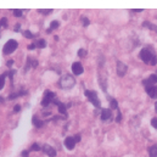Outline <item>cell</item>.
I'll return each mask as SVG.
<instances>
[{"mask_svg": "<svg viewBox=\"0 0 157 157\" xmlns=\"http://www.w3.org/2000/svg\"><path fill=\"white\" fill-rule=\"evenodd\" d=\"M21 111V105H15V107H13V112L15 113H18Z\"/></svg>", "mask_w": 157, "mask_h": 157, "instance_id": "cell-34", "label": "cell"}, {"mask_svg": "<svg viewBox=\"0 0 157 157\" xmlns=\"http://www.w3.org/2000/svg\"><path fill=\"white\" fill-rule=\"evenodd\" d=\"M75 140H76L77 143L80 141V135H79V134H76V135H75Z\"/></svg>", "mask_w": 157, "mask_h": 157, "instance_id": "cell-39", "label": "cell"}, {"mask_svg": "<svg viewBox=\"0 0 157 157\" xmlns=\"http://www.w3.org/2000/svg\"><path fill=\"white\" fill-rule=\"evenodd\" d=\"M27 94H28V93H27L26 90L18 91V93H13V94H10V95H9L7 100H13V99H16V98H18V96H23V95H27Z\"/></svg>", "mask_w": 157, "mask_h": 157, "instance_id": "cell-18", "label": "cell"}, {"mask_svg": "<svg viewBox=\"0 0 157 157\" xmlns=\"http://www.w3.org/2000/svg\"><path fill=\"white\" fill-rule=\"evenodd\" d=\"M32 123H33V125L36 127V128H41L43 125H44V122L39 119V117L37 116V115H34L33 118H32Z\"/></svg>", "mask_w": 157, "mask_h": 157, "instance_id": "cell-15", "label": "cell"}, {"mask_svg": "<svg viewBox=\"0 0 157 157\" xmlns=\"http://www.w3.org/2000/svg\"><path fill=\"white\" fill-rule=\"evenodd\" d=\"M38 12H39V13H43V15H49V13H51V12H52V9H46V10H44V9H39V10H38Z\"/></svg>", "mask_w": 157, "mask_h": 157, "instance_id": "cell-27", "label": "cell"}, {"mask_svg": "<svg viewBox=\"0 0 157 157\" xmlns=\"http://www.w3.org/2000/svg\"><path fill=\"white\" fill-rule=\"evenodd\" d=\"M80 20H82V22H83V26H84V27H88V26L90 25V21H89V18H88V17L82 16V17H80Z\"/></svg>", "mask_w": 157, "mask_h": 157, "instance_id": "cell-25", "label": "cell"}, {"mask_svg": "<svg viewBox=\"0 0 157 157\" xmlns=\"http://www.w3.org/2000/svg\"><path fill=\"white\" fill-rule=\"evenodd\" d=\"M78 56L79 57H85V56H86V50H85V49H79Z\"/></svg>", "mask_w": 157, "mask_h": 157, "instance_id": "cell-30", "label": "cell"}, {"mask_svg": "<svg viewBox=\"0 0 157 157\" xmlns=\"http://www.w3.org/2000/svg\"><path fill=\"white\" fill-rule=\"evenodd\" d=\"M59 27H60V22H59V21H52V22L50 23V27L46 29V33H48V34H50L52 31L57 29Z\"/></svg>", "mask_w": 157, "mask_h": 157, "instance_id": "cell-16", "label": "cell"}, {"mask_svg": "<svg viewBox=\"0 0 157 157\" xmlns=\"http://www.w3.org/2000/svg\"><path fill=\"white\" fill-rule=\"evenodd\" d=\"M99 83H100V85H101V89L106 93L107 91V79L105 76H101V77H99Z\"/></svg>", "mask_w": 157, "mask_h": 157, "instance_id": "cell-17", "label": "cell"}, {"mask_svg": "<svg viewBox=\"0 0 157 157\" xmlns=\"http://www.w3.org/2000/svg\"><path fill=\"white\" fill-rule=\"evenodd\" d=\"M0 26L4 27V28H7V18L6 17H2L0 20Z\"/></svg>", "mask_w": 157, "mask_h": 157, "instance_id": "cell-29", "label": "cell"}, {"mask_svg": "<svg viewBox=\"0 0 157 157\" xmlns=\"http://www.w3.org/2000/svg\"><path fill=\"white\" fill-rule=\"evenodd\" d=\"M55 100H56L55 93H54V91H50V90H45L44 96H43V100H41V106H43V107H46V106H49L50 104H54Z\"/></svg>", "mask_w": 157, "mask_h": 157, "instance_id": "cell-4", "label": "cell"}, {"mask_svg": "<svg viewBox=\"0 0 157 157\" xmlns=\"http://www.w3.org/2000/svg\"><path fill=\"white\" fill-rule=\"evenodd\" d=\"M6 77H7V72L0 75V90L5 86V79H6Z\"/></svg>", "mask_w": 157, "mask_h": 157, "instance_id": "cell-24", "label": "cell"}, {"mask_svg": "<svg viewBox=\"0 0 157 157\" xmlns=\"http://www.w3.org/2000/svg\"><path fill=\"white\" fill-rule=\"evenodd\" d=\"M34 44L37 45V48H39V49H44L45 46H46V40L45 39H38L34 41Z\"/></svg>", "mask_w": 157, "mask_h": 157, "instance_id": "cell-21", "label": "cell"}, {"mask_svg": "<svg viewBox=\"0 0 157 157\" xmlns=\"http://www.w3.org/2000/svg\"><path fill=\"white\" fill-rule=\"evenodd\" d=\"M112 117V110L111 109H102L101 110V121H104V122H106V121H109V119H111Z\"/></svg>", "mask_w": 157, "mask_h": 157, "instance_id": "cell-11", "label": "cell"}, {"mask_svg": "<svg viewBox=\"0 0 157 157\" xmlns=\"http://www.w3.org/2000/svg\"><path fill=\"white\" fill-rule=\"evenodd\" d=\"M156 83H157V75H151L149 78H146L143 80V84L145 85V88L156 85Z\"/></svg>", "mask_w": 157, "mask_h": 157, "instance_id": "cell-9", "label": "cell"}, {"mask_svg": "<svg viewBox=\"0 0 157 157\" xmlns=\"http://www.w3.org/2000/svg\"><path fill=\"white\" fill-rule=\"evenodd\" d=\"M151 125H152L155 129H157V117H154L151 119Z\"/></svg>", "mask_w": 157, "mask_h": 157, "instance_id": "cell-32", "label": "cell"}, {"mask_svg": "<svg viewBox=\"0 0 157 157\" xmlns=\"http://www.w3.org/2000/svg\"><path fill=\"white\" fill-rule=\"evenodd\" d=\"M20 29H21V23H17V25L15 26V28H13V31H15V32H18Z\"/></svg>", "mask_w": 157, "mask_h": 157, "instance_id": "cell-37", "label": "cell"}, {"mask_svg": "<svg viewBox=\"0 0 157 157\" xmlns=\"http://www.w3.org/2000/svg\"><path fill=\"white\" fill-rule=\"evenodd\" d=\"M28 156H29V150H25V151H22L21 157H28Z\"/></svg>", "mask_w": 157, "mask_h": 157, "instance_id": "cell-35", "label": "cell"}, {"mask_svg": "<svg viewBox=\"0 0 157 157\" xmlns=\"http://www.w3.org/2000/svg\"><path fill=\"white\" fill-rule=\"evenodd\" d=\"M107 99L110 100V105H111V110H118V102L116 99H113V98H110V96H107Z\"/></svg>", "mask_w": 157, "mask_h": 157, "instance_id": "cell-20", "label": "cell"}, {"mask_svg": "<svg viewBox=\"0 0 157 157\" xmlns=\"http://www.w3.org/2000/svg\"><path fill=\"white\" fill-rule=\"evenodd\" d=\"M140 59L145 62V63H150L151 66H155L157 63V56L149 49V48H144L140 54H139Z\"/></svg>", "mask_w": 157, "mask_h": 157, "instance_id": "cell-1", "label": "cell"}, {"mask_svg": "<svg viewBox=\"0 0 157 157\" xmlns=\"http://www.w3.org/2000/svg\"><path fill=\"white\" fill-rule=\"evenodd\" d=\"M149 155H150V157H157V144L156 145H152L149 149Z\"/></svg>", "mask_w": 157, "mask_h": 157, "instance_id": "cell-23", "label": "cell"}, {"mask_svg": "<svg viewBox=\"0 0 157 157\" xmlns=\"http://www.w3.org/2000/svg\"><path fill=\"white\" fill-rule=\"evenodd\" d=\"M147 95L151 98V99H157V85H152V86H147L145 88Z\"/></svg>", "mask_w": 157, "mask_h": 157, "instance_id": "cell-13", "label": "cell"}, {"mask_svg": "<svg viewBox=\"0 0 157 157\" xmlns=\"http://www.w3.org/2000/svg\"><path fill=\"white\" fill-rule=\"evenodd\" d=\"M27 48H28V50H34V49L37 48V45H36L34 43H32V44H29V45H28Z\"/></svg>", "mask_w": 157, "mask_h": 157, "instance_id": "cell-36", "label": "cell"}, {"mask_svg": "<svg viewBox=\"0 0 157 157\" xmlns=\"http://www.w3.org/2000/svg\"><path fill=\"white\" fill-rule=\"evenodd\" d=\"M12 65H13V60H9V61L6 62V66H7V67H11Z\"/></svg>", "mask_w": 157, "mask_h": 157, "instance_id": "cell-38", "label": "cell"}, {"mask_svg": "<svg viewBox=\"0 0 157 157\" xmlns=\"http://www.w3.org/2000/svg\"><path fill=\"white\" fill-rule=\"evenodd\" d=\"M127 71H128V66H127L124 62H122V61H117V76L118 77H123Z\"/></svg>", "mask_w": 157, "mask_h": 157, "instance_id": "cell-7", "label": "cell"}, {"mask_svg": "<svg viewBox=\"0 0 157 157\" xmlns=\"http://www.w3.org/2000/svg\"><path fill=\"white\" fill-rule=\"evenodd\" d=\"M40 150V145L38 143H34L32 146H31V150L29 151H39Z\"/></svg>", "mask_w": 157, "mask_h": 157, "instance_id": "cell-28", "label": "cell"}, {"mask_svg": "<svg viewBox=\"0 0 157 157\" xmlns=\"http://www.w3.org/2000/svg\"><path fill=\"white\" fill-rule=\"evenodd\" d=\"M37 66H38V61L34 60V59L28 57V59H27V65H26V67H25V71H28L29 68H36Z\"/></svg>", "mask_w": 157, "mask_h": 157, "instance_id": "cell-14", "label": "cell"}, {"mask_svg": "<svg viewBox=\"0 0 157 157\" xmlns=\"http://www.w3.org/2000/svg\"><path fill=\"white\" fill-rule=\"evenodd\" d=\"M143 27L150 28V29H152L154 32H156V33H157V26H155V25H152L151 22H147V21H145V22L143 23Z\"/></svg>", "mask_w": 157, "mask_h": 157, "instance_id": "cell-22", "label": "cell"}, {"mask_svg": "<svg viewBox=\"0 0 157 157\" xmlns=\"http://www.w3.org/2000/svg\"><path fill=\"white\" fill-rule=\"evenodd\" d=\"M72 72L76 75V76H79L84 72V68H83V65L80 62H73L72 63Z\"/></svg>", "mask_w": 157, "mask_h": 157, "instance_id": "cell-10", "label": "cell"}, {"mask_svg": "<svg viewBox=\"0 0 157 157\" xmlns=\"http://www.w3.org/2000/svg\"><path fill=\"white\" fill-rule=\"evenodd\" d=\"M76 140H75V136H67L65 139V146L68 149V150H73L75 146H76Z\"/></svg>", "mask_w": 157, "mask_h": 157, "instance_id": "cell-12", "label": "cell"}, {"mask_svg": "<svg viewBox=\"0 0 157 157\" xmlns=\"http://www.w3.org/2000/svg\"><path fill=\"white\" fill-rule=\"evenodd\" d=\"M22 34H23V37H25V38H27V39H34V38H37V37H38V34H37V33H32L31 31H23V32H22Z\"/></svg>", "mask_w": 157, "mask_h": 157, "instance_id": "cell-19", "label": "cell"}, {"mask_svg": "<svg viewBox=\"0 0 157 157\" xmlns=\"http://www.w3.org/2000/svg\"><path fill=\"white\" fill-rule=\"evenodd\" d=\"M15 73H16V71L15 70H11V71H7V77L12 80V78H13V76H15Z\"/></svg>", "mask_w": 157, "mask_h": 157, "instance_id": "cell-31", "label": "cell"}, {"mask_svg": "<svg viewBox=\"0 0 157 157\" xmlns=\"http://www.w3.org/2000/svg\"><path fill=\"white\" fill-rule=\"evenodd\" d=\"M75 84H76V79H75L73 76H71V75H65V76H62L61 79H60V82H59V86H60L61 89H65V90L73 88Z\"/></svg>", "mask_w": 157, "mask_h": 157, "instance_id": "cell-2", "label": "cell"}, {"mask_svg": "<svg viewBox=\"0 0 157 157\" xmlns=\"http://www.w3.org/2000/svg\"><path fill=\"white\" fill-rule=\"evenodd\" d=\"M155 110H156V112H157V101H156V104H155Z\"/></svg>", "mask_w": 157, "mask_h": 157, "instance_id": "cell-42", "label": "cell"}, {"mask_svg": "<svg viewBox=\"0 0 157 157\" xmlns=\"http://www.w3.org/2000/svg\"><path fill=\"white\" fill-rule=\"evenodd\" d=\"M84 95L89 99V101H90L95 107H98V109L101 107V102H100L99 96H98V93H96L95 90H85V91H84Z\"/></svg>", "mask_w": 157, "mask_h": 157, "instance_id": "cell-3", "label": "cell"}, {"mask_svg": "<svg viewBox=\"0 0 157 157\" xmlns=\"http://www.w3.org/2000/svg\"><path fill=\"white\" fill-rule=\"evenodd\" d=\"M54 104L55 105H57V109H59V112L65 118H67V106L63 104V102H61V101H59L57 99L54 101Z\"/></svg>", "mask_w": 157, "mask_h": 157, "instance_id": "cell-8", "label": "cell"}, {"mask_svg": "<svg viewBox=\"0 0 157 157\" xmlns=\"http://www.w3.org/2000/svg\"><path fill=\"white\" fill-rule=\"evenodd\" d=\"M12 12H13V16H15V17H21V16L23 15V13H22L23 11H22V10H18V9H13Z\"/></svg>", "mask_w": 157, "mask_h": 157, "instance_id": "cell-26", "label": "cell"}, {"mask_svg": "<svg viewBox=\"0 0 157 157\" xmlns=\"http://www.w3.org/2000/svg\"><path fill=\"white\" fill-rule=\"evenodd\" d=\"M116 122L117 123H121L122 122V113H121V111L118 110V113H117V118H116Z\"/></svg>", "mask_w": 157, "mask_h": 157, "instance_id": "cell-33", "label": "cell"}, {"mask_svg": "<svg viewBox=\"0 0 157 157\" xmlns=\"http://www.w3.org/2000/svg\"><path fill=\"white\" fill-rule=\"evenodd\" d=\"M41 151L46 155V156L49 157H55L56 156V150L52 147V146H50V145H48V144H44L43 146H41Z\"/></svg>", "mask_w": 157, "mask_h": 157, "instance_id": "cell-6", "label": "cell"}, {"mask_svg": "<svg viewBox=\"0 0 157 157\" xmlns=\"http://www.w3.org/2000/svg\"><path fill=\"white\" fill-rule=\"evenodd\" d=\"M132 11H133V12H141V11H144V10H143V9H133Z\"/></svg>", "mask_w": 157, "mask_h": 157, "instance_id": "cell-40", "label": "cell"}, {"mask_svg": "<svg viewBox=\"0 0 157 157\" xmlns=\"http://www.w3.org/2000/svg\"><path fill=\"white\" fill-rule=\"evenodd\" d=\"M17 46H18V43L15 39L7 40L6 44H5L4 48H2V54H4V55H9V54L13 52V51L17 49Z\"/></svg>", "mask_w": 157, "mask_h": 157, "instance_id": "cell-5", "label": "cell"}, {"mask_svg": "<svg viewBox=\"0 0 157 157\" xmlns=\"http://www.w3.org/2000/svg\"><path fill=\"white\" fill-rule=\"evenodd\" d=\"M0 102H4V98L2 96H0Z\"/></svg>", "mask_w": 157, "mask_h": 157, "instance_id": "cell-41", "label": "cell"}]
</instances>
